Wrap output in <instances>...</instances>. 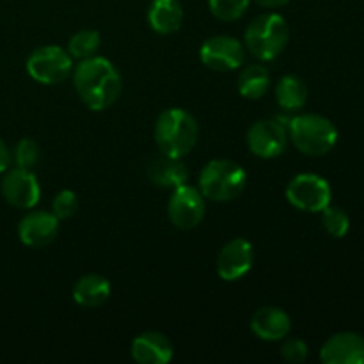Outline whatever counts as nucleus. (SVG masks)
I'll use <instances>...</instances> for the list:
<instances>
[{
  "mask_svg": "<svg viewBox=\"0 0 364 364\" xmlns=\"http://www.w3.org/2000/svg\"><path fill=\"white\" fill-rule=\"evenodd\" d=\"M198 121L183 109H167L156 117L155 142L160 153L183 159L198 142Z\"/></svg>",
  "mask_w": 364,
  "mask_h": 364,
  "instance_id": "f03ea898",
  "label": "nucleus"
},
{
  "mask_svg": "<svg viewBox=\"0 0 364 364\" xmlns=\"http://www.w3.org/2000/svg\"><path fill=\"white\" fill-rule=\"evenodd\" d=\"M322 226L331 237L334 238H343L345 235L350 230V219H348L347 212L341 210L340 206L329 205L323 208L322 212Z\"/></svg>",
  "mask_w": 364,
  "mask_h": 364,
  "instance_id": "5701e85b",
  "label": "nucleus"
},
{
  "mask_svg": "<svg viewBox=\"0 0 364 364\" xmlns=\"http://www.w3.org/2000/svg\"><path fill=\"white\" fill-rule=\"evenodd\" d=\"M75 89L91 110H105L117 102L123 89L119 71L105 57L80 60L73 71Z\"/></svg>",
  "mask_w": 364,
  "mask_h": 364,
  "instance_id": "f257e3e1",
  "label": "nucleus"
},
{
  "mask_svg": "<svg viewBox=\"0 0 364 364\" xmlns=\"http://www.w3.org/2000/svg\"><path fill=\"white\" fill-rule=\"evenodd\" d=\"M73 70V57L57 45L36 48L27 59V73L45 85L63 84Z\"/></svg>",
  "mask_w": 364,
  "mask_h": 364,
  "instance_id": "423d86ee",
  "label": "nucleus"
},
{
  "mask_svg": "<svg viewBox=\"0 0 364 364\" xmlns=\"http://www.w3.org/2000/svg\"><path fill=\"white\" fill-rule=\"evenodd\" d=\"M183 7L180 0H153L148 9V23L159 34H173L181 27Z\"/></svg>",
  "mask_w": 364,
  "mask_h": 364,
  "instance_id": "a211bd4d",
  "label": "nucleus"
},
{
  "mask_svg": "<svg viewBox=\"0 0 364 364\" xmlns=\"http://www.w3.org/2000/svg\"><path fill=\"white\" fill-rule=\"evenodd\" d=\"M41 159V149H39L38 142L32 139H21L14 148V164L16 167H23V169H34Z\"/></svg>",
  "mask_w": 364,
  "mask_h": 364,
  "instance_id": "393cba45",
  "label": "nucleus"
},
{
  "mask_svg": "<svg viewBox=\"0 0 364 364\" xmlns=\"http://www.w3.org/2000/svg\"><path fill=\"white\" fill-rule=\"evenodd\" d=\"M247 174L233 160L217 159L206 164L199 174V191L205 199L215 203L233 201L244 192Z\"/></svg>",
  "mask_w": 364,
  "mask_h": 364,
  "instance_id": "39448f33",
  "label": "nucleus"
},
{
  "mask_svg": "<svg viewBox=\"0 0 364 364\" xmlns=\"http://www.w3.org/2000/svg\"><path fill=\"white\" fill-rule=\"evenodd\" d=\"M287 144V123H281V119H262L247 132L249 149L259 159H276L283 155Z\"/></svg>",
  "mask_w": 364,
  "mask_h": 364,
  "instance_id": "9d476101",
  "label": "nucleus"
},
{
  "mask_svg": "<svg viewBox=\"0 0 364 364\" xmlns=\"http://www.w3.org/2000/svg\"><path fill=\"white\" fill-rule=\"evenodd\" d=\"M255 262L251 242L245 238H233L228 242L217 258V274L224 281H238L249 274Z\"/></svg>",
  "mask_w": 364,
  "mask_h": 364,
  "instance_id": "f8f14e48",
  "label": "nucleus"
},
{
  "mask_svg": "<svg viewBox=\"0 0 364 364\" xmlns=\"http://www.w3.org/2000/svg\"><path fill=\"white\" fill-rule=\"evenodd\" d=\"M270 85V73L262 64H251L244 68L238 77V92L247 100H259Z\"/></svg>",
  "mask_w": 364,
  "mask_h": 364,
  "instance_id": "412c9836",
  "label": "nucleus"
},
{
  "mask_svg": "<svg viewBox=\"0 0 364 364\" xmlns=\"http://www.w3.org/2000/svg\"><path fill=\"white\" fill-rule=\"evenodd\" d=\"M9 162H11L9 148L6 146V142L0 141V174L6 173L7 167H9Z\"/></svg>",
  "mask_w": 364,
  "mask_h": 364,
  "instance_id": "cd10ccee",
  "label": "nucleus"
},
{
  "mask_svg": "<svg viewBox=\"0 0 364 364\" xmlns=\"http://www.w3.org/2000/svg\"><path fill=\"white\" fill-rule=\"evenodd\" d=\"M206 213L205 196L191 185L174 188L167 205V215L178 230H194L203 223Z\"/></svg>",
  "mask_w": 364,
  "mask_h": 364,
  "instance_id": "6e6552de",
  "label": "nucleus"
},
{
  "mask_svg": "<svg viewBox=\"0 0 364 364\" xmlns=\"http://www.w3.org/2000/svg\"><path fill=\"white\" fill-rule=\"evenodd\" d=\"M276 102L288 112L301 110L308 102V85L297 75H284L276 84Z\"/></svg>",
  "mask_w": 364,
  "mask_h": 364,
  "instance_id": "aec40b11",
  "label": "nucleus"
},
{
  "mask_svg": "<svg viewBox=\"0 0 364 364\" xmlns=\"http://www.w3.org/2000/svg\"><path fill=\"white\" fill-rule=\"evenodd\" d=\"M279 352L281 355H283V359H287L288 363H304L309 354L308 345L302 340H299V338H290V340L284 338V341L281 343Z\"/></svg>",
  "mask_w": 364,
  "mask_h": 364,
  "instance_id": "bb28decb",
  "label": "nucleus"
},
{
  "mask_svg": "<svg viewBox=\"0 0 364 364\" xmlns=\"http://www.w3.org/2000/svg\"><path fill=\"white\" fill-rule=\"evenodd\" d=\"M199 57L206 68L226 73V71L238 70L244 64L245 52L244 45L238 39L231 36H215L203 43Z\"/></svg>",
  "mask_w": 364,
  "mask_h": 364,
  "instance_id": "1a4fd4ad",
  "label": "nucleus"
},
{
  "mask_svg": "<svg viewBox=\"0 0 364 364\" xmlns=\"http://www.w3.org/2000/svg\"><path fill=\"white\" fill-rule=\"evenodd\" d=\"M0 188H2L4 199L14 208H34L41 198L38 178L31 169H23V167L6 171Z\"/></svg>",
  "mask_w": 364,
  "mask_h": 364,
  "instance_id": "9b49d317",
  "label": "nucleus"
},
{
  "mask_svg": "<svg viewBox=\"0 0 364 364\" xmlns=\"http://www.w3.org/2000/svg\"><path fill=\"white\" fill-rule=\"evenodd\" d=\"M57 235H59V219L53 215V212H45V210L28 212L18 226V237L21 244L28 247H45L55 240Z\"/></svg>",
  "mask_w": 364,
  "mask_h": 364,
  "instance_id": "ddd939ff",
  "label": "nucleus"
},
{
  "mask_svg": "<svg viewBox=\"0 0 364 364\" xmlns=\"http://www.w3.org/2000/svg\"><path fill=\"white\" fill-rule=\"evenodd\" d=\"M173 343L156 331L142 333L132 341V358L142 364H166L173 359Z\"/></svg>",
  "mask_w": 364,
  "mask_h": 364,
  "instance_id": "f3484780",
  "label": "nucleus"
},
{
  "mask_svg": "<svg viewBox=\"0 0 364 364\" xmlns=\"http://www.w3.org/2000/svg\"><path fill=\"white\" fill-rule=\"evenodd\" d=\"M251 0H208L210 11L223 21H235L247 11Z\"/></svg>",
  "mask_w": 364,
  "mask_h": 364,
  "instance_id": "b1692460",
  "label": "nucleus"
},
{
  "mask_svg": "<svg viewBox=\"0 0 364 364\" xmlns=\"http://www.w3.org/2000/svg\"><path fill=\"white\" fill-rule=\"evenodd\" d=\"M255 2L262 7H270V9H274V7L287 6L290 0H255Z\"/></svg>",
  "mask_w": 364,
  "mask_h": 364,
  "instance_id": "c85d7f7f",
  "label": "nucleus"
},
{
  "mask_svg": "<svg viewBox=\"0 0 364 364\" xmlns=\"http://www.w3.org/2000/svg\"><path fill=\"white\" fill-rule=\"evenodd\" d=\"M290 28L287 20L277 13L256 16L244 34L245 48L259 60H274L288 45Z\"/></svg>",
  "mask_w": 364,
  "mask_h": 364,
  "instance_id": "20e7f679",
  "label": "nucleus"
},
{
  "mask_svg": "<svg viewBox=\"0 0 364 364\" xmlns=\"http://www.w3.org/2000/svg\"><path fill=\"white\" fill-rule=\"evenodd\" d=\"M251 331L263 341H281L290 334L291 320L281 308L267 306L252 315Z\"/></svg>",
  "mask_w": 364,
  "mask_h": 364,
  "instance_id": "dca6fc26",
  "label": "nucleus"
},
{
  "mask_svg": "<svg viewBox=\"0 0 364 364\" xmlns=\"http://www.w3.org/2000/svg\"><path fill=\"white\" fill-rule=\"evenodd\" d=\"M320 359L326 364H364V338L350 331L333 334L320 348Z\"/></svg>",
  "mask_w": 364,
  "mask_h": 364,
  "instance_id": "4468645a",
  "label": "nucleus"
},
{
  "mask_svg": "<svg viewBox=\"0 0 364 364\" xmlns=\"http://www.w3.org/2000/svg\"><path fill=\"white\" fill-rule=\"evenodd\" d=\"M110 283L100 274H85L75 283L73 301L82 308H98L110 297Z\"/></svg>",
  "mask_w": 364,
  "mask_h": 364,
  "instance_id": "6ab92c4d",
  "label": "nucleus"
},
{
  "mask_svg": "<svg viewBox=\"0 0 364 364\" xmlns=\"http://www.w3.org/2000/svg\"><path fill=\"white\" fill-rule=\"evenodd\" d=\"M100 45H102V38H100L98 31H92V28H84V31H78L77 34H73V38L68 43V53H70L73 59L85 60L91 59L98 53Z\"/></svg>",
  "mask_w": 364,
  "mask_h": 364,
  "instance_id": "4be33fe9",
  "label": "nucleus"
},
{
  "mask_svg": "<svg viewBox=\"0 0 364 364\" xmlns=\"http://www.w3.org/2000/svg\"><path fill=\"white\" fill-rule=\"evenodd\" d=\"M52 212L59 220L70 219L78 212V198L73 191H60L52 201Z\"/></svg>",
  "mask_w": 364,
  "mask_h": 364,
  "instance_id": "a878e982",
  "label": "nucleus"
},
{
  "mask_svg": "<svg viewBox=\"0 0 364 364\" xmlns=\"http://www.w3.org/2000/svg\"><path fill=\"white\" fill-rule=\"evenodd\" d=\"M146 173L153 185L160 188H169V191L181 187L188 180V169L181 162V159L166 155V153H160V155L149 159Z\"/></svg>",
  "mask_w": 364,
  "mask_h": 364,
  "instance_id": "2eb2a0df",
  "label": "nucleus"
},
{
  "mask_svg": "<svg viewBox=\"0 0 364 364\" xmlns=\"http://www.w3.org/2000/svg\"><path fill=\"white\" fill-rule=\"evenodd\" d=\"M287 199L301 212L320 213L331 205L333 191L326 178L313 173H302L291 178L288 183Z\"/></svg>",
  "mask_w": 364,
  "mask_h": 364,
  "instance_id": "0eeeda50",
  "label": "nucleus"
},
{
  "mask_svg": "<svg viewBox=\"0 0 364 364\" xmlns=\"http://www.w3.org/2000/svg\"><path fill=\"white\" fill-rule=\"evenodd\" d=\"M291 144L309 156H322L333 151L338 142V128L333 121L320 114H301L287 123Z\"/></svg>",
  "mask_w": 364,
  "mask_h": 364,
  "instance_id": "7ed1b4c3",
  "label": "nucleus"
}]
</instances>
